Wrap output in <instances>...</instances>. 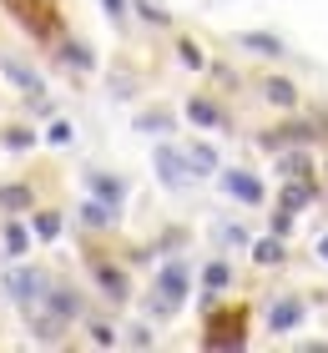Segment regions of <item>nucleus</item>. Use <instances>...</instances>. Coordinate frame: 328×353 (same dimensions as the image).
Returning <instances> with one entry per match:
<instances>
[{
  "label": "nucleus",
  "mask_w": 328,
  "mask_h": 353,
  "mask_svg": "<svg viewBox=\"0 0 328 353\" xmlns=\"http://www.w3.org/2000/svg\"><path fill=\"white\" fill-rule=\"evenodd\" d=\"M177 51H182V66H192V71H202V66H207V61H202V51H197L192 41H182Z\"/></svg>",
  "instance_id": "obj_22"
},
{
  "label": "nucleus",
  "mask_w": 328,
  "mask_h": 353,
  "mask_svg": "<svg viewBox=\"0 0 328 353\" xmlns=\"http://www.w3.org/2000/svg\"><path fill=\"white\" fill-rule=\"evenodd\" d=\"M262 96H268L273 106H293V101H298V91H293V81H283V76H273V81L262 86Z\"/></svg>",
  "instance_id": "obj_11"
},
{
  "label": "nucleus",
  "mask_w": 328,
  "mask_h": 353,
  "mask_svg": "<svg viewBox=\"0 0 328 353\" xmlns=\"http://www.w3.org/2000/svg\"><path fill=\"white\" fill-rule=\"evenodd\" d=\"M242 328H248V313L242 308L212 318L207 323V348H242Z\"/></svg>",
  "instance_id": "obj_2"
},
{
  "label": "nucleus",
  "mask_w": 328,
  "mask_h": 353,
  "mask_svg": "<svg viewBox=\"0 0 328 353\" xmlns=\"http://www.w3.org/2000/svg\"><path fill=\"white\" fill-rule=\"evenodd\" d=\"M308 197H313L308 176H293V182L283 187V207H288V212H298V207H308Z\"/></svg>",
  "instance_id": "obj_9"
},
{
  "label": "nucleus",
  "mask_w": 328,
  "mask_h": 353,
  "mask_svg": "<svg viewBox=\"0 0 328 353\" xmlns=\"http://www.w3.org/2000/svg\"><path fill=\"white\" fill-rule=\"evenodd\" d=\"M30 141H36L30 132H6V147H30Z\"/></svg>",
  "instance_id": "obj_29"
},
{
  "label": "nucleus",
  "mask_w": 328,
  "mask_h": 353,
  "mask_svg": "<svg viewBox=\"0 0 328 353\" xmlns=\"http://www.w3.org/2000/svg\"><path fill=\"white\" fill-rule=\"evenodd\" d=\"M96 283L106 288V298H126V272L111 263H96Z\"/></svg>",
  "instance_id": "obj_8"
},
{
  "label": "nucleus",
  "mask_w": 328,
  "mask_h": 353,
  "mask_svg": "<svg viewBox=\"0 0 328 353\" xmlns=\"http://www.w3.org/2000/svg\"><path fill=\"white\" fill-rule=\"evenodd\" d=\"M106 6H111V15H117V21H122V0H106Z\"/></svg>",
  "instance_id": "obj_30"
},
{
  "label": "nucleus",
  "mask_w": 328,
  "mask_h": 353,
  "mask_svg": "<svg viewBox=\"0 0 328 353\" xmlns=\"http://www.w3.org/2000/svg\"><path fill=\"white\" fill-rule=\"evenodd\" d=\"M51 308H56L61 318H76V313H81V298H76V293H66V288H61V293H51Z\"/></svg>",
  "instance_id": "obj_17"
},
{
  "label": "nucleus",
  "mask_w": 328,
  "mask_h": 353,
  "mask_svg": "<svg viewBox=\"0 0 328 353\" xmlns=\"http://www.w3.org/2000/svg\"><path fill=\"white\" fill-rule=\"evenodd\" d=\"M0 71H6V76H10V81H15V86H21L26 96H41V91H46V86H41V76H36V71H30V66H21V61H10V56H6V61H0Z\"/></svg>",
  "instance_id": "obj_5"
},
{
  "label": "nucleus",
  "mask_w": 328,
  "mask_h": 353,
  "mask_svg": "<svg viewBox=\"0 0 328 353\" xmlns=\"http://www.w3.org/2000/svg\"><path fill=\"white\" fill-rule=\"evenodd\" d=\"M137 126H142V132H167V126H172V117H167V111H146V117H142Z\"/></svg>",
  "instance_id": "obj_21"
},
{
  "label": "nucleus",
  "mask_w": 328,
  "mask_h": 353,
  "mask_svg": "<svg viewBox=\"0 0 328 353\" xmlns=\"http://www.w3.org/2000/svg\"><path fill=\"white\" fill-rule=\"evenodd\" d=\"M10 6H15V15H21L36 36H51V30H56L51 26V6H21V0H10Z\"/></svg>",
  "instance_id": "obj_6"
},
{
  "label": "nucleus",
  "mask_w": 328,
  "mask_h": 353,
  "mask_svg": "<svg viewBox=\"0 0 328 353\" xmlns=\"http://www.w3.org/2000/svg\"><path fill=\"white\" fill-rule=\"evenodd\" d=\"M66 61H71V66H81V71H86V66H91V56H86V51H81V46H66Z\"/></svg>",
  "instance_id": "obj_27"
},
{
  "label": "nucleus",
  "mask_w": 328,
  "mask_h": 353,
  "mask_svg": "<svg viewBox=\"0 0 328 353\" xmlns=\"http://www.w3.org/2000/svg\"><path fill=\"white\" fill-rule=\"evenodd\" d=\"M6 248L15 252V258H26V252H30V232L21 228V222H10V228H6Z\"/></svg>",
  "instance_id": "obj_14"
},
{
  "label": "nucleus",
  "mask_w": 328,
  "mask_h": 353,
  "mask_svg": "<svg viewBox=\"0 0 328 353\" xmlns=\"http://www.w3.org/2000/svg\"><path fill=\"white\" fill-rule=\"evenodd\" d=\"M187 117H192L197 126H222V111L212 106V101H187Z\"/></svg>",
  "instance_id": "obj_12"
},
{
  "label": "nucleus",
  "mask_w": 328,
  "mask_h": 353,
  "mask_svg": "<svg viewBox=\"0 0 328 353\" xmlns=\"http://www.w3.org/2000/svg\"><path fill=\"white\" fill-rule=\"evenodd\" d=\"M187 162L197 172H218V157H212V147H187Z\"/></svg>",
  "instance_id": "obj_18"
},
{
  "label": "nucleus",
  "mask_w": 328,
  "mask_h": 353,
  "mask_svg": "<svg viewBox=\"0 0 328 353\" xmlns=\"http://www.w3.org/2000/svg\"><path fill=\"white\" fill-rule=\"evenodd\" d=\"M283 172H288V176H308L313 167H308V157H283Z\"/></svg>",
  "instance_id": "obj_25"
},
{
  "label": "nucleus",
  "mask_w": 328,
  "mask_h": 353,
  "mask_svg": "<svg viewBox=\"0 0 328 353\" xmlns=\"http://www.w3.org/2000/svg\"><path fill=\"white\" fill-rule=\"evenodd\" d=\"M318 252H323V258H328V237H323V243H318Z\"/></svg>",
  "instance_id": "obj_31"
},
{
  "label": "nucleus",
  "mask_w": 328,
  "mask_h": 353,
  "mask_svg": "<svg viewBox=\"0 0 328 353\" xmlns=\"http://www.w3.org/2000/svg\"><path fill=\"white\" fill-rule=\"evenodd\" d=\"M111 339H117V333H111V328H106V323H96V328H91V343H96V348H106V343H111Z\"/></svg>",
  "instance_id": "obj_28"
},
{
  "label": "nucleus",
  "mask_w": 328,
  "mask_h": 353,
  "mask_svg": "<svg viewBox=\"0 0 328 353\" xmlns=\"http://www.w3.org/2000/svg\"><path fill=\"white\" fill-rule=\"evenodd\" d=\"M0 207H10V212L30 207V187H0Z\"/></svg>",
  "instance_id": "obj_15"
},
{
  "label": "nucleus",
  "mask_w": 328,
  "mask_h": 353,
  "mask_svg": "<svg viewBox=\"0 0 328 353\" xmlns=\"http://www.w3.org/2000/svg\"><path fill=\"white\" fill-rule=\"evenodd\" d=\"M298 313H303L298 303H293V298H283V303L273 308V328H278V333H283V328H293V323H298Z\"/></svg>",
  "instance_id": "obj_13"
},
{
  "label": "nucleus",
  "mask_w": 328,
  "mask_h": 353,
  "mask_svg": "<svg viewBox=\"0 0 328 353\" xmlns=\"http://www.w3.org/2000/svg\"><path fill=\"white\" fill-rule=\"evenodd\" d=\"M6 293H10V298H21V303H36V298L46 293V278H41L36 268H15L10 278H6Z\"/></svg>",
  "instance_id": "obj_3"
},
{
  "label": "nucleus",
  "mask_w": 328,
  "mask_h": 353,
  "mask_svg": "<svg viewBox=\"0 0 328 353\" xmlns=\"http://www.w3.org/2000/svg\"><path fill=\"white\" fill-rule=\"evenodd\" d=\"M36 232H41V237H56V232H61V217H56V212H41V217H36Z\"/></svg>",
  "instance_id": "obj_23"
},
{
  "label": "nucleus",
  "mask_w": 328,
  "mask_h": 353,
  "mask_svg": "<svg viewBox=\"0 0 328 353\" xmlns=\"http://www.w3.org/2000/svg\"><path fill=\"white\" fill-rule=\"evenodd\" d=\"M81 217H86L91 228H106V222H111V202H106V207H102V202H86V207H81Z\"/></svg>",
  "instance_id": "obj_20"
},
{
  "label": "nucleus",
  "mask_w": 328,
  "mask_h": 353,
  "mask_svg": "<svg viewBox=\"0 0 328 353\" xmlns=\"http://www.w3.org/2000/svg\"><path fill=\"white\" fill-rule=\"evenodd\" d=\"M248 51H258V56H283V41L278 36H262V30H248V36H238Z\"/></svg>",
  "instance_id": "obj_10"
},
{
  "label": "nucleus",
  "mask_w": 328,
  "mask_h": 353,
  "mask_svg": "<svg viewBox=\"0 0 328 353\" xmlns=\"http://www.w3.org/2000/svg\"><path fill=\"white\" fill-rule=\"evenodd\" d=\"M46 141H56V147H66V141H71V126H66V121H56L51 132H46Z\"/></svg>",
  "instance_id": "obj_26"
},
{
  "label": "nucleus",
  "mask_w": 328,
  "mask_h": 353,
  "mask_svg": "<svg viewBox=\"0 0 328 353\" xmlns=\"http://www.w3.org/2000/svg\"><path fill=\"white\" fill-rule=\"evenodd\" d=\"M157 172H162V182H167V187H182L187 162H182V157H177L172 147H162V152H157Z\"/></svg>",
  "instance_id": "obj_7"
},
{
  "label": "nucleus",
  "mask_w": 328,
  "mask_h": 353,
  "mask_svg": "<svg viewBox=\"0 0 328 353\" xmlns=\"http://www.w3.org/2000/svg\"><path fill=\"white\" fill-rule=\"evenodd\" d=\"M253 258H258L262 268H273V263H283V243H278V237H268V243H258V248H253Z\"/></svg>",
  "instance_id": "obj_16"
},
{
  "label": "nucleus",
  "mask_w": 328,
  "mask_h": 353,
  "mask_svg": "<svg viewBox=\"0 0 328 353\" xmlns=\"http://www.w3.org/2000/svg\"><path fill=\"white\" fill-rule=\"evenodd\" d=\"M182 298H187V268H182V263H167V268H162V278H157L152 313H172Z\"/></svg>",
  "instance_id": "obj_1"
},
{
  "label": "nucleus",
  "mask_w": 328,
  "mask_h": 353,
  "mask_svg": "<svg viewBox=\"0 0 328 353\" xmlns=\"http://www.w3.org/2000/svg\"><path fill=\"white\" fill-rule=\"evenodd\" d=\"M91 187H96V197L122 202V182H117V176H91Z\"/></svg>",
  "instance_id": "obj_19"
},
{
  "label": "nucleus",
  "mask_w": 328,
  "mask_h": 353,
  "mask_svg": "<svg viewBox=\"0 0 328 353\" xmlns=\"http://www.w3.org/2000/svg\"><path fill=\"white\" fill-rule=\"evenodd\" d=\"M222 187L233 192V197H242V202H262V182L248 176V172H222Z\"/></svg>",
  "instance_id": "obj_4"
},
{
  "label": "nucleus",
  "mask_w": 328,
  "mask_h": 353,
  "mask_svg": "<svg viewBox=\"0 0 328 353\" xmlns=\"http://www.w3.org/2000/svg\"><path fill=\"white\" fill-rule=\"evenodd\" d=\"M202 283H207V288H227V263H212V268L202 272Z\"/></svg>",
  "instance_id": "obj_24"
}]
</instances>
